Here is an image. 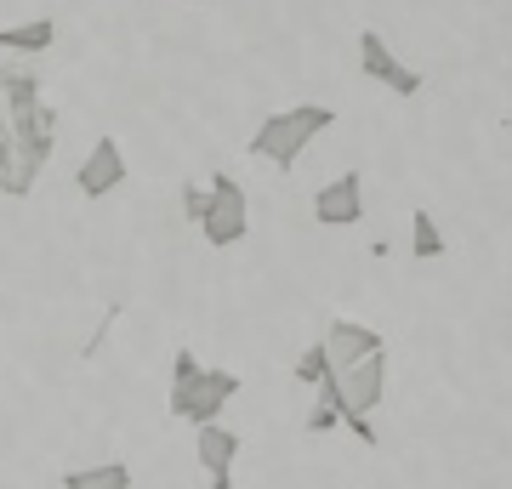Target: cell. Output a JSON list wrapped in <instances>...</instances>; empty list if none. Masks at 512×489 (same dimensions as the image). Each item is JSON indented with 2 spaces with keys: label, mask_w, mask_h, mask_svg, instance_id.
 <instances>
[{
  "label": "cell",
  "mask_w": 512,
  "mask_h": 489,
  "mask_svg": "<svg viewBox=\"0 0 512 489\" xmlns=\"http://www.w3.org/2000/svg\"><path fill=\"white\" fill-rule=\"evenodd\" d=\"M359 69H365L376 86H387L393 97H416V91H421V74L404 69L399 57H393V46H387L376 29H365V35H359Z\"/></svg>",
  "instance_id": "obj_8"
},
{
  "label": "cell",
  "mask_w": 512,
  "mask_h": 489,
  "mask_svg": "<svg viewBox=\"0 0 512 489\" xmlns=\"http://www.w3.org/2000/svg\"><path fill=\"white\" fill-rule=\"evenodd\" d=\"M359 217H365V177L359 171H342L336 182H325L313 194V222L319 228H353Z\"/></svg>",
  "instance_id": "obj_7"
},
{
  "label": "cell",
  "mask_w": 512,
  "mask_h": 489,
  "mask_svg": "<svg viewBox=\"0 0 512 489\" xmlns=\"http://www.w3.org/2000/svg\"><path fill=\"white\" fill-rule=\"evenodd\" d=\"M126 177H131V165H126V148H120V137H97L92 143V154L80 160V171H74V188L86 194V200H109L114 188H126Z\"/></svg>",
  "instance_id": "obj_6"
},
{
  "label": "cell",
  "mask_w": 512,
  "mask_h": 489,
  "mask_svg": "<svg viewBox=\"0 0 512 489\" xmlns=\"http://www.w3.org/2000/svg\"><path fill=\"white\" fill-rule=\"evenodd\" d=\"M239 387L245 381L234 370H205L188 347H177V359H171V416L177 421H194V427H211L222 421V410L239 399Z\"/></svg>",
  "instance_id": "obj_2"
},
{
  "label": "cell",
  "mask_w": 512,
  "mask_h": 489,
  "mask_svg": "<svg viewBox=\"0 0 512 489\" xmlns=\"http://www.w3.org/2000/svg\"><path fill=\"white\" fill-rule=\"evenodd\" d=\"M319 347H325V359H330V376H348L353 364L387 353V336L370 330V325H359V319H330L325 336H319Z\"/></svg>",
  "instance_id": "obj_5"
},
{
  "label": "cell",
  "mask_w": 512,
  "mask_h": 489,
  "mask_svg": "<svg viewBox=\"0 0 512 489\" xmlns=\"http://www.w3.org/2000/svg\"><path fill=\"white\" fill-rule=\"evenodd\" d=\"M194 455H200L205 478L217 489L234 484V455H239V433L234 427H222V421H211V427H200V438H194Z\"/></svg>",
  "instance_id": "obj_9"
},
{
  "label": "cell",
  "mask_w": 512,
  "mask_h": 489,
  "mask_svg": "<svg viewBox=\"0 0 512 489\" xmlns=\"http://www.w3.org/2000/svg\"><path fill=\"white\" fill-rule=\"evenodd\" d=\"M205 188H211V205H205V217H200V234H205V245L228 251V245H239V239L251 234V200H245V182L228 177V171H217Z\"/></svg>",
  "instance_id": "obj_4"
},
{
  "label": "cell",
  "mask_w": 512,
  "mask_h": 489,
  "mask_svg": "<svg viewBox=\"0 0 512 489\" xmlns=\"http://www.w3.org/2000/svg\"><path fill=\"white\" fill-rule=\"evenodd\" d=\"M52 40H57V23H52V18H29V23H12V29H0V52L40 57V52H52Z\"/></svg>",
  "instance_id": "obj_10"
},
{
  "label": "cell",
  "mask_w": 512,
  "mask_h": 489,
  "mask_svg": "<svg viewBox=\"0 0 512 489\" xmlns=\"http://www.w3.org/2000/svg\"><path fill=\"white\" fill-rule=\"evenodd\" d=\"M410 256H416V262L444 256V234H439V222H433V211H416V217H410Z\"/></svg>",
  "instance_id": "obj_13"
},
{
  "label": "cell",
  "mask_w": 512,
  "mask_h": 489,
  "mask_svg": "<svg viewBox=\"0 0 512 489\" xmlns=\"http://www.w3.org/2000/svg\"><path fill=\"white\" fill-rule=\"evenodd\" d=\"M342 416H348V404H342V387H336V376H330L325 387H313L308 433H336V427H342Z\"/></svg>",
  "instance_id": "obj_11"
},
{
  "label": "cell",
  "mask_w": 512,
  "mask_h": 489,
  "mask_svg": "<svg viewBox=\"0 0 512 489\" xmlns=\"http://www.w3.org/2000/svg\"><path fill=\"white\" fill-rule=\"evenodd\" d=\"M296 381H302V387H325L330 381V359H325V347L319 342L296 353Z\"/></svg>",
  "instance_id": "obj_15"
},
{
  "label": "cell",
  "mask_w": 512,
  "mask_h": 489,
  "mask_svg": "<svg viewBox=\"0 0 512 489\" xmlns=\"http://www.w3.org/2000/svg\"><path fill=\"white\" fill-rule=\"evenodd\" d=\"M0 194L18 200V148H12V120H6V97H0Z\"/></svg>",
  "instance_id": "obj_14"
},
{
  "label": "cell",
  "mask_w": 512,
  "mask_h": 489,
  "mask_svg": "<svg viewBox=\"0 0 512 489\" xmlns=\"http://www.w3.org/2000/svg\"><path fill=\"white\" fill-rule=\"evenodd\" d=\"M0 97H6V120H12V148H18V200H29V188L57 148V114L40 97L35 69H0Z\"/></svg>",
  "instance_id": "obj_1"
},
{
  "label": "cell",
  "mask_w": 512,
  "mask_h": 489,
  "mask_svg": "<svg viewBox=\"0 0 512 489\" xmlns=\"http://www.w3.org/2000/svg\"><path fill=\"white\" fill-rule=\"evenodd\" d=\"M330 126H336V109H325V103H296V109H279V114H268V120L256 126L251 154H256V160H268V165H279V171H291V165L308 154L313 137H325Z\"/></svg>",
  "instance_id": "obj_3"
},
{
  "label": "cell",
  "mask_w": 512,
  "mask_h": 489,
  "mask_svg": "<svg viewBox=\"0 0 512 489\" xmlns=\"http://www.w3.org/2000/svg\"><path fill=\"white\" fill-rule=\"evenodd\" d=\"M205 205H211V188H205V182H183V217H188V222H200V217H205Z\"/></svg>",
  "instance_id": "obj_16"
},
{
  "label": "cell",
  "mask_w": 512,
  "mask_h": 489,
  "mask_svg": "<svg viewBox=\"0 0 512 489\" xmlns=\"http://www.w3.org/2000/svg\"><path fill=\"white\" fill-rule=\"evenodd\" d=\"M63 489H131V467H126V461L74 467V472H63Z\"/></svg>",
  "instance_id": "obj_12"
}]
</instances>
